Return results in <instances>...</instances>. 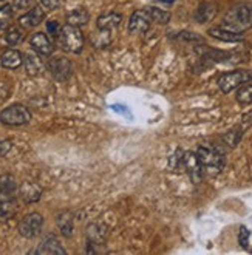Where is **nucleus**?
Masks as SVG:
<instances>
[{
    "mask_svg": "<svg viewBox=\"0 0 252 255\" xmlns=\"http://www.w3.org/2000/svg\"><path fill=\"white\" fill-rule=\"evenodd\" d=\"M87 238L88 243L102 245L107 238V228L102 226V224H90L87 228Z\"/></svg>",
    "mask_w": 252,
    "mask_h": 255,
    "instance_id": "412c9836",
    "label": "nucleus"
},
{
    "mask_svg": "<svg viewBox=\"0 0 252 255\" xmlns=\"http://www.w3.org/2000/svg\"><path fill=\"white\" fill-rule=\"evenodd\" d=\"M235 99L240 106H249V104H252V84L246 82L240 85L239 92L235 95Z\"/></svg>",
    "mask_w": 252,
    "mask_h": 255,
    "instance_id": "bb28decb",
    "label": "nucleus"
},
{
    "mask_svg": "<svg viewBox=\"0 0 252 255\" xmlns=\"http://www.w3.org/2000/svg\"><path fill=\"white\" fill-rule=\"evenodd\" d=\"M65 20H67V25H73V26L79 28V26H84L88 23V20H90V12H88L85 8L79 6V8H75L70 12H67Z\"/></svg>",
    "mask_w": 252,
    "mask_h": 255,
    "instance_id": "a211bd4d",
    "label": "nucleus"
},
{
    "mask_svg": "<svg viewBox=\"0 0 252 255\" xmlns=\"http://www.w3.org/2000/svg\"><path fill=\"white\" fill-rule=\"evenodd\" d=\"M25 39V31L22 26H17V25H9L6 28V33H5V40L9 43V45H19L22 40Z\"/></svg>",
    "mask_w": 252,
    "mask_h": 255,
    "instance_id": "393cba45",
    "label": "nucleus"
},
{
    "mask_svg": "<svg viewBox=\"0 0 252 255\" xmlns=\"http://www.w3.org/2000/svg\"><path fill=\"white\" fill-rule=\"evenodd\" d=\"M251 81H252V70H234V71H228L221 74L217 84L221 92L228 95L234 92L235 88H239L240 85L251 82Z\"/></svg>",
    "mask_w": 252,
    "mask_h": 255,
    "instance_id": "39448f33",
    "label": "nucleus"
},
{
    "mask_svg": "<svg viewBox=\"0 0 252 255\" xmlns=\"http://www.w3.org/2000/svg\"><path fill=\"white\" fill-rule=\"evenodd\" d=\"M221 26L234 33H245L252 28V3H237L228 9Z\"/></svg>",
    "mask_w": 252,
    "mask_h": 255,
    "instance_id": "f257e3e1",
    "label": "nucleus"
},
{
    "mask_svg": "<svg viewBox=\"0 0 252 255\" xmlns=\"http://www.w3.org/2000/svg\"><path fill=\"white\" fill-rule=\"evenodd\" d=\"M12 147V142L8 139H0V156H5Z\"/></svg>",
    "mask_w": 252,
    "mask_h": 255,
    "instance_id": "f704fd0d",
    "label": "nucleus"
},
{
    "mask_svg": "<svg viewBox=\"0 0 252 255\" xmlns=\"http://www.w3.org/2000/svg\"><path fill=\"white\" fill-rule=\"evenodd\" d=\"M239 242H240V246H242V248H245V249L249 246V231H248V228H245V226H242V228H240Z\"/></svg>",
    "mask_w": 252,
    "mask_h": 255,
    "instance_id": "2f4dec72",
    "label": "nucleus"
},
{
    "mask_svg": "<svg viewBox=\"0 0 252 255\" xmlns=\"http://www.w3.org/2000/svg\"><path fill=\"white\" fill-rule=\"evenodd\" d=\"M17 190V181L12 175H2L0 176V195H6V197H11V195Z\"/></svg>",
    "mask_w": 252,
    "mask_h": 255,
    "instance_id": "a878e982",
    "label": "nucleus"
},
{
    "mask_svg": "<svg viewBox=\"0 0 252 255\" xmlns=\"http://www.w3.org/2000/svg\"><path fill=\"white\" fill-rule=\"evenodd\" d=\"M31 112L28 110V107L22 106V104H12V106L3 109L0 112V124L5 126H26L31 121Z\"/></svg>",
    "mask_w": 252,
    "mask_h": 255,
    "instance_id": "20e7f679",
    "label": "nucleus"
},
{
    "mask_svg": "<svg viewBox=\"0 0 252 255\" xmlns=\"http://www.w3.org/2000/svg\"><path fill=\"white\" fill-rule=\"evenodd\" d=\"M113 31H109V29H98V31L90 36V42L95 48H104V47H109L113 40Z\"/></svg>",
    "mask_w": 252,
    "mask_h": 255,
    "instance_id": "4be33fe9",
    "label": "nucleus"
},
{
    "mask_svg": "<svg viewBox=\"0 0 252 255\" xmlns=\"http://www.w3.org/2000/svg\"><path fill=\"white\" fill-rule=\"evenodd\" d=\"M150 23H152V19H150L149 14H147V11L145 9H136L128 19L127 29H128L130 34H144V33L149 31Z\"/></svg>",
    "mask_w": 252,
    "mask_h": 255,
    "instance_id": "6e6552de",
    "label": "nucleus"
},
{
    "mask_svg": "<svg viewBox=\"0 0 252 255\" xmlns=\"http://www.w3.org/2000/svg\"><path fill=\"white\" fill-rule=\"evenodd\" d=\"M123 23V16L118 12H107L102 14L96 20V28L98 29H109V31H115L121 26Z\"/></svg>",
    "mask_w": 252,
    "mask_h": 255,
    "instance_id": "2eb2a0df",
    "label": "nucleus"
},
{
    "mask_svg": "<svg viewBox=\"0 0 252 255\" xmlns=\"http://www.w3.org/2000/svg\"><path fill=\"white\" fill-rule=\"evenodd\" d=\"M0 64H2L3 68L17 70L20 65H23V54L19 50L9 48V50L3 51L2 56H0Z\"/></svg>",
    "mask_w": 252,
    "mask_h": 255,
    "instance_id": "ddd939ff",
    "label": "nucleus"
},
{
    "mask_svg": "<svg viewBox=\"0 0 252 255\" xmlns=\"http://www.w3.org/2000/svg\"><path fill=\"white\" fill-rule=\"evenodd\" d=\"M40 5L43 9H48V11H53V9H57L59 5L62 3V0H39Z\"/></svg>",
    "mask_w": 252,
    "mask_h": 255,
    "instance_id": "473e14b6",
    "label": "nucleus"
},
{
    "mask_svg": "<svg viewBox=\"0 0 252 255\" xmlns=\"http://www.w3.org/2000/svg\"><path fill=\"white\" fill-rule=\"evenodd\" d=\"M73 223H75V217H73V212L70 211H62L56 217V224L59 231L67 238L73 235V229H75V224Z\"/></svg>",
    "mask_w": 252,
    "mask_h": 255,
    "instance_id": "f3484780",
    "label": "nucleus"
},
{
    "mask_svg": "<svg viewBox=\"0 0 252 255\" xmlns=\"http://www.w3.org/2000/svg\"><path fill=\"white\" fill-rule=\"evenodd\" d=\"M147 14L150 16L152 22H156L159 25H167L170 22V17H172V14L166 9H161L158 6H147L145 8Z\"/></svg>",
    "mask_w": 252,
    "mask_h": 255,
    "instance_id": "b1692460",
    "label": "nucleus"
},
{
    "mask_svg": "<svg viewBox=\"0 0 252 255\" xmlns=\"http://www.w3.org/2000/svg\"><path fill=\"white\" fill-rule=\"evenodd\" d=\"M61 25H59L56 20H50V22H47V31H48V34H51L53 37H59V33H61Z\"/></svg>",
    "mask_w": 252,
    "mask_h": 255,
    "instance_id": "7c9ffc66",
    "label": "nucleus"
},
{
    "mask_svg": "<svg viewBox=\"0 0 252 255\" xmlns=\"http://www.w3.org/2000/svg\"><path fill=\"white\" fill-rule=\"evenodd\" d=\"M197 155L203 166V172H206L209 176H215L223 170L226 159L225 155L215 145H209V144L200 145L197 150Z\"/></svg>",
    "mask_w": 252,
    "mask_h": 255,
    "instance_id": "f03ea898",
    "label": "nucleus"
},
{
    "mask_svg": "<svg viewBox=\"0 0 252 255\" xmlns=\"http://www.w3.org/2000/svg\"><path fill=\"white\" fill-rule=\"evenodd\" d=\"M33 6H36V0H14L12 8L17 11H29Z\"/></svg>",
    "mask_w": 252,
    "mask_h": 255,
    "instance_id": "c756f323",
    "label": "nucleus"
},
{
    "mask_svg": "<svg viewBox=\"0 0 252 255\" xmlns=\"http://www.w3.org/2000/svg\"><path fill=\"white\" fill-rule=\"evenodd\" d=\"M180 37L184 40H190V42H203V37H200L195 33H190V31H183L180 33Z\"/></svg>",
    "mask_w": 252,
    "mask_h": 255,
    "instance_id": "72a5a7b5",
    "label": "nucleus"
},
{
    "mask_svg": "<svg viewBox=\"0 0 252 255\" xmlns=\"http://www.w3.org/2000/svg\"><path fill=\"white\" fill-rule=\"evenodd\" d=\"M45 19V9L42 6H33L29 11H26L23 16L19 17V25L22 28H34L37 25H40Z\"/></svg>",
    "mask_w": 252,
    "mask_h": 255,
    "instance_id": "9b49d317",
    "label": "nucleus"
},
{
    "mask_svg": "<svg viewBox=\"0 0 252 255\" xmlns=\"http://www.w3.org/2000/svg\"><path fill=\"white\" fill-rule=\"evenodd\" d=\"M17 212V203L8 198V200H0V223H5L11 218H14Z\"/></svg>",
    "mask_w": 252,
    "mask_h": 255,
    "instance_id": "5701e85b",
    "label": "nucleus"
},
{
    "mask_svg": "<svg viewBox=\"0 0 252 255\" xmlns=\"http://www.w3.org/2000/svg\"><path fill=\"white\" fill-rule=\"evenodd\" d=\"M12 16H14L12 5H3L0 8V29H2V31L11 25Z\"/></svg>",
    "mask_w": 252,
    "mask_h": 255,
    "instance_id": "c85d7f7f",
    "label": "nucleus"
},
{
    "mask_svg": "<svg viewBox=\"0 0 252 255\" xmlns=\"http://www.w3.org/2000/svg\"><path fill=\"white\" fill-rule=\"evenodd\" d=\"M43 226V217L39 212H31L25 215L19 223V234L23 238H36Z\"/></svg>",
    "mask_w": 252,
    "mask_h": 255,
    "instance_id": "0eeeda50",
    "label": "nucleus"
},
{
    "mask_svg": "<svg viewBox=\"0 0 252 255\" xmlns=\"http://www.w3.org/2000/svg\"><path fill=\"white\" fill-rule=\"evenodd\" d=\"M34 254H53V255H65L67 251L62 248V245L57 242L54 237H47L43 242L39 245L37 251Z\"/></svg>",
    "mask_w": 252,
    "mask_h": 255,
    "instance_id": "6ab92c4d",
    "label": "nucleus"
},
{
    "mask_svg": "<svg viewBox=\"0 0 252 255\" xmlns=\"http://www.w3.org/2000/svg\"><path fill=\"white\" fill-rule=\"evenodd\" d=\"M159 2H162V3H173L175 0H159Z\"/></svg>",
    "mask_w": 252,
    "mask_h": 255,
    "instance_id": "c9c22d12",
    "label": "nucleus"
},
{
    "mask_svg": "<svg viewBox=\"0 0 252 255\" xmlns=\"http://www.w3.org/2000/svg\"><path fill=\"white\" fill-rule=\"evenodd\" d=\"M19 192H20V198L28 204L37 203L42 198V187L36 183H29V181L22 183Z\"/></svg>",
    "mask_w": 252,
    "mask_h": 255,
    "instance_id": "f8f14e48",
    "label": "nucleus"
},
{
    "mask_svg": "<svg viewBox=\"0 0 252 255\" xmlns=\"http://www.w3.org/2000/svg\"><path fill=\"white\" fill-rule=\"evenodd\" d=\"M59 43H61V48L67 53L73 54H79L84 50V34L78 26L73 25H64L61 28V33L57 37Z\"/></svg>",
    "mask_w": 252,
    "mask_h": 255,
    "instance_id": "7ed1b4c3",
    "label": "nucleus"
},
{
    "mask_svg": "<svg viewBox=\"0 0 252 255\" xmlns=\"http://www.w3.org/2000/svg\"><path fill=\"white\" fill-rule=\"evenodd\" d=\"M217 14V5L212 2H203L195 11V20L198 23H206L211 22Z\"/></svg>",
    "mask_w": 252,
    "mask_h": 255,
    "instance_id": "aec40b11",
    "label": "nucleus"
},
{
    "mask_svg": "<svg viewBox=\"0 0 252 255\" xmlns=\"http://www.w3.org/2000/svg\"><path fill=\"white\" fill-rule=\"evenodd\" d=\"M23 65H25V70L29 76H37V74H40L43 70H45V64H43V61L37 53L23 54Z\"/></svg>",
    "mask_w": 252,
    "mask_h": 255,
    "instance_id": "4468645a",
    "label": "nucleus"
},
{
    "mask_svg": "<svg viewBox=\"0 0 252 255\" xmlns=\"http://www.w3.org/2000/svg\"><path fill=\"white\" fill-rule=\"evenodd\" d=\"M211 37L217 39V40H221V42H240L245 39V34L243 33H234V31H229V29L223 28V26H214V28H209V31H207Z\"/></svg>",
    "mask_w": 252,
    "mask_h": 255,
    "instance_id": "dca6fc26",
    "label": "nucleus"
},
{
    "mask_svg": "<svg viewBox=\"0 0 252 255\" xmlns=\"http://www.w3.org/2000/svg\"><path fill=\"white\" fill-rule=\"evenodd\" d=\"M29 45L34 53H37L39 56H51L53 54V43L50 40V37L45 33H34L31 37H29Z\"/></svg>",
    "mask_w": 252,
    "mask_h": 255,
    "instance_id": "9d476101",
    "label": "nucleus"
},
{
    "mask_svg": "<svg viewBox=\"0 0 252 255\" xmlns=\"http://www.w3.org/2000/svg\"><path fill=\"white\" fill-rule=\"evenodd\" d=\"M243 128H240V127H235V128H232V130H229L228 133H225L223 134V141H225V144L228 145V147H237L239 145V142H240V139H242V136H243Z\"/></svg>",
    "mask_w": 252,
    "mask_h": 255,
    "instance_id": "cd10ccee",
    "label": "nucleus"
},
{
    "mask_svg": "<svg viewBox=\"0 0 252 255\" xmlns=\"http://www.w3.org/2000/svg\"><path fill=\"white\" fill-rule=\"evenodd\" d=\"M47 68L51 73V76L59 81V82H65L71 78L73 74V64L64 56H54L47 62Z\"/></svg>",
    "mask_w": 252,
    "mask_h": 255,
    "instance_id": "423d86ee",
    "label": "nucleus"
},
{
    "mask_svg": "<svg viewBox=\"0 0 252 255\" xmlns=\"http://www.w3.org/2000/svg\"><path fill=\"white\" fill-rule=\"evenodd\" d=\"M2 2H5V0H0V3H2Z\"/></svg>",
    "mask_w": 252,
    "mask_h": 255,
    "instance_id": "e433bc0d",
    "label": "nucleus"
},
{
    "mask_svg": "<svg viewBox=\"0 0 252 255\" xmlns=\"http://www.w3.org/2000/svg\"><path fill=\"white\" fill-rule=\"evenodd\" d=\"M181 164L184 166V169L189 173L192 181H194L195 184L201 181L204 172H203V166H201V162L198 159L197 152H184L183 158H181Z\"/></svg>",
    "mask_w": 252,
    "mask_h": 255,
    "instance_id": "1a4fd4ad",
    "label": "nucleus"
}]
</instances>
